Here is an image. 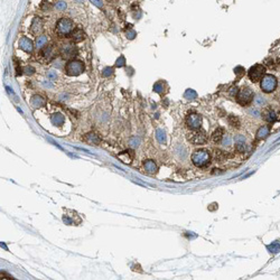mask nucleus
<instances>
[{
  "instance_id": "1",
  "label": "nucleus",
  "mask_w": 280,
  "mask_h": 280,
  "mask_svg": "<svg viewBox=\"0 0 280 280\" xmlns=\"http://www.w3.org/2000/svg\"><path fill=\"white\" fill-rule=\"evenodd\" d=\"M74 30V24L70 18L63 17L58 20L57 25H56V33L57 35L62 36H70L72 34V32Z\"/></svg>"
},
{
  "instance_id": "2",
  "label": "nucleus",
  "mask_w": 280,
  "mask_h": 280,
  "mask_svg": "<svg viewBox=\"0 0 280 280\" xmlns=\"http://www.w3.org/2000/svg\"><path fill=\"white\" fill-rule=\"evenodd\" d=\"M192 160L194 162L195 166L197 167H205L210 164L211 155L210 153L205 149L196 150L193 155H192Z\"/></svg>"
},
{
  "instance_id": "3",
  "label": "nucleus",
  "mask_w": 280,
  "mask_h": 280,
  "mask_svg": "<svg viewBox=\"0 0 280 280\" xmlns=\"http://www.w3.org/2000/svg\"><path fill=\"white\" fill-rule=\"evenodd\" d=\"M277 85H278V81L277 79L271 75V74H267L262 77L260 83V88L261 90L266 93H270V92H274V90L277 89Z\"/></svg>"
},
{
  "instance_id": "4",
  "label": "nucleus",
  "mask_w": 280,
  "mask_h": 280,
  "mask_svg": "<svg viewBox=\"0 0 280 280\" xmlns=\"http://www.w3.org/2000/svg\"><path fill=\"white\" fill-rule=\"evenodd\" d=\"M84 72V65L80 60H70L65 65V73L68 76H77Z\"/></svg>"
},
{
  "instance_id": "5",
  "label": "nucleus",
  "mask_w": 280,
  "mask_h": 280,
  "mask_svg": "<svg viewBox=\"0 0 280 280\" xmlns=\"http://www.w3.org/2000/svg\"><path fill=\"white\" fill-rule=\"evenodd\" d=\"M255 99L253 98V92L250 88H242L240 90L238 94H236V101L238 103L241 105H248L250 102H252V100Z\"/></svg>"
},
{
  "instance_id": "6",
  "label": "nucleus",
  "mask_w": 280,
  "mask_h": 280,
  "mask_svg": "<svg viewBox=\"0 0 280 280\" xmlns=\"http://www.w3.org/2000/svg\"><path fill=\"white\" fill-rule=\"evenodd\" d=\"M264 73H266V67L262 64H255L249 70L248 75L249 79L252 81V82H258V81L262 80V77L264 76Z\"/></svg>"
},
{
  "instance_id": "7",
  "label": "nucleus",
  "mask_w": 280,
  "mask_h": 280,
  "mask_svg": "<svg viewBox=\"0 0 280 280\" xmlns=\"http://www.w3.org/2000/svg\"><path fill=\"white\" fill-rule=\"evenodd\" d=\"M187 139L194 145H204L207 141L206 132L202 129H196L193 132H189L187 136Z\"/></svg>"
},
{
  "instance_id": "8",
  "label": "nucleus",
  "mask_w": 280,
  "mask_h": 280,
  "mask_svg": "<svg viewBox=\"0 0 280 280\" xmlns=\"http://www.w3.org/2000/svg\"><path fill=\"white\" fill-rule=\"evenodd\" d=\"M60 55L63 60H73L77 55V47L73 44H64L60 47Z\"/></svg>"
},
{
  "instance_id": "9",
  "label": "nucleus",
  "mask_w": 280,
  "mask_h": 280,
  "mask_svg": "<svg viewBox=\"0 0 280 280\" xmlns=\"http://www.w3.org/2000/svg\"><path fill=\"white\" fill-rule=\"evenodd\" d=\"M202 122H203V119L200 115L197 113H191V115H187L186 118V123L191 129L193 130H196V129H200V126H202Z\"/></svg>"
},
{
  "instance_id": "10",
  "label": "nucleus",
  "mask_w": 280,
  "mask_h": 280,
  "mask_svg": "<svg viewBox=\"0 0 280 280\" xmlns=\"http://www.w3.org/2000/svg\"><path fill=\"white\" fill-rule=\"evenodd\" d=\"M262 118L264 121H267L268 123H274V121L277 120V115L271 108H266L262 111Z\"/></svg>"
},
{
  "instance_id": "11",
  "label": "nucleus",
  "mask_w": 280,
  "mask_h": 280,
  "mask_svg": "<svg viewBox=\"0 0 280 280\" xmlns=\"http://www.w3.org/2000/svg\"><path fill=\"white\" fill-rule=\"evenodd\" d=\"M41 29H43V20L39 17H35L30 26V33L33 35H38L41 32Z\"/></svg>"
},
{
  "instance_id": "12",
  "label": "nucleus",
  "mask_w": 280,
  "mask_h": 280,
  "mask_svg": "<svg viewBox=\"0 0 280 280\" xmlns=\"http://www.w3.org/2000/svg\"><path fill=\"white\" fill-rule=\"evenodd\" d=\"M19 47L21 48L24 52H26V53H32L33 49H34V45H33V41L29 38H27V37H21V38L19 39Z\"/></svg>"
},
{
  "instance_id": "13",
  "label": "nucleus",
  "mask_w": 280,
  "mask_h": 280,
  "mask_svg": "<svg viewBox=\"0 0 280 280\" xmlns=\"http://www.w3.org/2000/svg\"><path fill=\"white\" fill-rule=\"evenodd\" d=\"M143 167H145L146 173L149 174V175H155L157 173V165L156 162L153 161V160H146L143 162Z\"/></svg>"
},
{
  "instance_id": "14",
  "label": "nucleus",
  "mask_w": 280,
  "mask_h": 280,
  "mask_svg": "<svg viewBox=\"0 0 280 280\" xmlns=\"http://www.w3.org/2000/svg\"><path fill=\"white\" fill-rule=\"evenodd\" d=\"M71 38L74 43H79V41H82L83 39L85 38V35H84V32H83L81 28H76L74 29L72 34H71Z\"/></svg>"
},
{
  "instance_id": "15",
  "label": "nucleus",
  "mask_w": 280,
  "mask_h": 280,
  "mask_svg": "<svg viewBox=\"0 0 280 280\" xmlns=\"http://www.w3.org/2000/svg\"><path fill=\"white\" fill-rule=\"evenodd\" d=\"M234 141H235V148L238 151H244L245 149V138L244 136H242V134H238V136H235V138H234Z\"/></svg>"
},
{
  "instance_id": "16",
  "label": "nucleus",
  "mask_w": 280,
  "mask_h": 280,
  "mask_svg": "<svg viewBox=\"0 0 280 280\" xmlns=\"http://www.w3.org/2000/svg\"><path fill=\"white\" fill-rule=\"evenodd\" d=\"M270 134V127L269 126H262L261 128H259V130L257 131V139L258 140H263L269 136Z\"/></svg>"
},
{
  "instance_id": "17",
  "label": "nucleus",
  "mask_w": 280,
  "mask_h": 280,
  "mask_svg": "<svg viewBox=\"0 0 280 280\" xmlns=\"http://www.w3.org/2000/svg\"><path fill=\"white\" fill-rule=\"evenodd\" d=\"M41 54L47 60H51L56 56V53H55V49L53 46H46V47L41 51Z\"/></svg>"
},
{
  "instance_id": "18",
  "label": "nucleus",
  "mask_w": 280,
  "mask_h": 280,
  "mask_svg": "<svg viewBox=\"0 0 280 280\" xmlns=\"http://www.w3.org/2000/svg\"><path fill=\"white\" fill-rule=\"evenodd\" d=\"M223 138H224V129L223 128H217L216 130L213 132V134H212V140L215 143L221 142Z\"/></svg>"
},
{
  "instance_id": "19",
  "label": "nucleus",
  "mask_w": 280,
  "mask_h": 280,
  "mask_svg": "<svg viewBox=\"0 0 280 280\" xmlns=\"http://www.w3.org/2000/svg\"><path fill=\"white\" fill-rule=\"evenodd\" d=\"M47 44V36L45 35H41L36 38V43H35V46L37 49H41V48L45 47V45Z\"/></svg>"
},
{
  "instance_id": "20",
  "label": "nucleus",
  "mask_w": 280,
  "mask_h": 280,
  "mask_svg": "<svg viewBox=\"0 0 280 280\" xmlns=\"http://www.w3.org/2000/svg\"><path fill=\"white\" fill-rule=\"evenodd\" d=\"M65 122V118H64L63 115H60V113H55V115H53V117H52V123L55 124V126H62V124Z\"/></svg>"
},
{
  "instance_id": "21",
  "label": "nucleus",
  "mask_w": 280,
  "mask_h": 280,
  "mask_svg": "<svg viewBox=\"0 0 280 280\" xmlns=\"http://www.w3.org/2000/svg\"><path fill=\"white\" fill-rule=\"evenodd\" d=\"M84 140H85L86 142L90 143V145H99L100 142V138L96 136L95 134H88L84 137Z\"/></svg>"
},
{
  "instance_id": "22",
  "label": "nucleus",
  "mask_w": 280,
  "mask_h": 280,
  "mask_svg": "<svg viewBox=\"0 0 280 280\" xmlns=\"http://www.w3.org/2000/svg\"><path fill=\"white\" fill-rule=\"evenodd\" d=\"M32 104L34 108H41L45 104V100L44 98H41V95H35L33 96L32 99Z\"/></svg>"
},
{
  "instance_id": "23",
  "label": "nucleus",
  "mask_w": 280,
  "mask_h": 280,
  "mask_svg": "<svg viewBox=\"0 0 280 280\" xmlns=\"http://www.w3.org/2000/svg\"><path fill=\"white\" fill-rule=\"evenodd\" d=\"M268 250L271 252V253H278L280 251V242L279 241H274L272 242L270 245H268Z\"/></svg>"
},
{
  "instance_id": "24",
  "label": "nucleus",
  "mask_w": 280,
  "mask_h": 280,
  "mask_svg": "<svg viewBox=\"0 0 280 280\" xmlns=\"http://www.w3.org/2000/svg\"><path fill=\"white\" fill-rule=\"evenodd\" d=\"M156 138L157 140L159 141L160 143H164L166 141V134H165V131L162 130V129H158V130L156 131Z\"/></svg>"
},
{
  "instance_id": "25",
  "label": "nucleus",
  "mask_w": 280,
  "mask_h": 280,
  "mask_svg": "<svg viewBox=\"0 0 280 280\" xmlns=\"http://www.w3.org/2000/svg\"><path fill=\"white\" fill-rule=\"evenodd\" d=\"M184 96L186 98V99H188V100H194V99H196L197 94H196V92H195L194 90L189 89V90H187V91L185 92Z\"/></svg>"
},
{
  "instance_id": "26",
  "label": "nucleus",
  "mask_w": 280,
  "mask_h": 280,
  "mask_svg": "<svg viewBox=\"0 0 280 280\" xmlns=\"http://www.w3.org/2000/svg\"><path fill=\"white\" fill-rule=\"evenodd\" d=\"M229 122L232 127H235V128H239L240 127V121L239 119L234 117V115H230L229 117Z\"/></svg>"
},
{
  "instance_id": "27",
  "label": "nucleus",
  "mask_w": 280,
  "mask_h": 280,
  "mask_svg": "<svg viewBox=\"0 0 280 280\" xmlns=\"http://www.w3.org/2000/svg\"><path fill=\"white\" fill-rule=\"evenodd\" d=\"M253 100H255V104L257 105V107H263V105L266 104V100H264L263 96L257 95Z\"/></svg>"
},
{
  "instance_id": "28",
  "label": "nucleus",
  "mask_w": 280,
  "mask_h": 280,
  "mask_svg": "<svg viewBox=\"0 0 280 280\" xmlns=\"http://www.w3.org/2000/svg\"><path fill=\"white\" fill-rule=\"evenodd\" d=\"M164 83L162 82H157L155 85H154V91L157 93H162L164 92Z\"/></svg>"
},
{
  "instance_id": "29",
  "label": "nucleus",
  "mask_w": 280,
  "mask_h": 280,
  "mask_svg": "<svg viewBox=\"0 0 280 280\" xmlns=\"http://www.w3.org/2000/svg\"><path fill=\"white\" fill-rule=\"evenodd\" d=\"M47 77L51 81H55L56 79H57V74H56V72H55V71H48Z\"/></svg>"
},
{
  "instance_id": "30",
  "label": "nucleus",
  "mask_w": 280,
  "mask_h": 280,
  "mask_svg": "<svg viewBox=\"0 0 280 280\" xmlns=\"http://www.w3.org/2000/svg\"><path fill=\"white\" fill-rule=\"evenodd\" d=\"M249 113L251 115H253V117H255V118H259L261 115V113H260V111H259L258 109H249Z\"/></svg>"
},
{
  "instance_id": "31",
  "label": "nucleus",
  "mask_w": 280,
  "mask_h": 280,
  "mask_svg": "<svg viewBox=\"0 0 280 280\" xmlns=\"http://www.w3.org/2000/svg\"><path fill=\"white\" fill-rule=\"evenodd\" d=\"M112 72H113V68L112 67H105L104 70H103V73H102V75L103 76H109V75H111Z\"/></svg>"
},
{
  "instance_id": "32",
  "label": "nucleus",
  "mask_w": 280,
  "mask_h": 280,
  "mask_svg": "<svg viewBox=\"0 0 280 280\" xmlns=\"http://www.w3.org/2000/svg\"><path fill=\"white\" fill-rule=\"evenodd\" d=\"M56 8H57L58 10L66 9V2H65V1H58V2L56 3Z\"/></svg>"
},
{
  "instance_id": "33",
  "label": "nucleus",
  "mask_w": 280,
  "mask_h": 280,
  "mask_svg": "<svg viewBox=\"0 0 280 280\" xmlns=\"http://www.w3.org/2000/svg\"><path fill=\"white\" fill-rule=\"evenodd\" d=\"M234 72H235V74L238 75V76H241L242 74H244V68L241 66H238L234 68Z\"/></svg>"
},
{
  "instance_id": "34",
  "label": "nucleus",
  "mask_w": 280,
  "mask_h": 280,
  "mask_svg": "<svg viewBox=\"0 0 280 280\" xmlns=\"http://www.w3.org/2000/svg\"><path fill=\"white\" fill-rule=\"evenodd\" d=\"M130 145L131 147H138L139 146V139L137 137H134L130 139Z\"/></svg>"
},
{
  "instance_id": "35",
  "label": "nucleus",
  "mask_w": 280,
  "mask_h": 280,
  "mask_svg": "<svg viewBox=\"0 0 280 280\" xmlns=\"http://www.w3.org/2000/svg\"><path fill=\"white\" fill-rule=\"evenodd\" d=\"M90 1H91L93 5H95L96 7H99V8H101V7L103 6V2H102V0H90Z\"/></svg>"
},
{
  "instance_id": "36",
  "label": "nucleus",
  "mask_w": 280,
  "mask_h": 280,
  "mask_svg": "<svg viewBox=\"0 0 280 280\" xmlns=\"http://www.w3.org/2000/svg\"><path fill=\"white\" fill-rule=\"evenodd\" d=\"M22 71H24V72H25L26 74H33L35 70H34L33 67H30V66H27V67H25V68H24Z\"/></svg>"
},
{
  "instance_id": "37",
  "label": "nucleus",
  "mask_w": 280,
  "mask_h": 280,
  "mask_svg": "<svg viewBox=\"0 0 280 280\" xmlns=\"http://www.w3.org/2000/svg\"><path fill=\"white\" fill-rule=\"evenodd\" d=\"M115 65H117V66H119V67L123 66V65H124V58L121 56V57L119 58L118 60H117V64H115Z\"/></svg>"
},
{
  "instance_id": "38",
  "label": "nucleus",
  "mask_w": 280,
  "mask_h": 280,
  "mask_svg": "<svg viewBox=\"0 0 280 280\" xmlns=\"http://www.w3.org/2000/svg\"><path fill=\"white\" fill-rule=\"evenodd\" d=\"M134 35H136V33L134 32V30H129V32L127 33V37H129L130 39H132L134 37Z\"/></svg>"
},
{
  "instance_id": "39",
  "label": "nucleus",
  "mask_w": 280,
  "mask_h": 280,
  "mask_svg": "<svg viewBox=\"0 0 280 280\" xmlns=\"http://www.w3.org/2000/svg\"><path fill=\"white\" fill-rule=\"evenodd\" d=\"M230 141H231V138L228 136V137L225 138V139L223 140V142H224V145H230Z\"/></svg>"
}]
</instances>
